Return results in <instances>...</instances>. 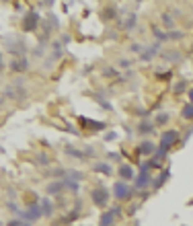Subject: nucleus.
<instances>
[{
	"label": "nucleus",
	"mask_w": 193,
	"mask_h": 226,
	"mask_svg": "<svg viewBox=\"0 0 193 226\" xmlns=\"http://www.w3.org/2000/svg\"><path fill=\"white\" fill-rule=\"evenodd\" d=\"M58 189H62V183H54V185H50L47 191H50V193H58Z\"/></svg>",
	"instance_id": "423d86ee"
},
{
	"label": "nucleus",
	"mask_w": 193,
	"mask_h": 226,
	"mask_svg": "<svg viewBox=\"0 0 193 226\" xmlns=\"http://www.w3.org/2000/svg\"><path fill=\"white\" fill-rule=\"evenodd\" d=\"M35 25H37V15H35V12H31V15L25 19V29L31 31V29H35Z\"/></svg>",
	"instance_id": "f03ea898"
},
{
	"label": "nucleus",
	"mask_w": 193,
	"mask_h": 226,
	"mask_svg": "<svg viewBox=\"0 0 193 226\" xmlns=\"http://www.w3.org/2000/svg\"><path fill=\"white\" fill-rule=\"evenodd\" d=\"M97 169H99V171H105V173H109V167H105V165H97Z\"/></svg>",
	"instance_id": "1a4fd4ad"
},
{
	"label": "nucleus",
	"mask_w": 193,
	"mask_h": 226,
	"mask_svg": "<svg viewBox=\"0 0 193 226\" xmlns=\"http://www.w3.org/2000/svg\"><path fill=\"white\" fill-rule=\"evenodd\" d=\"M183 115H185V117H191V115H193V105H189V107H187V111H185Z\"/></svg>",
	"instance_id": "0eeeda50"
},
{
	"label": "nucleus",
	"mask_w": 193,
	"mask_h": 226,
	"mask_svg": "<svg viewBox=\"0 0 193 226\" xmlns=\"http://www.w3.org/2000/svg\"><path fill=\"white\" fill-rule=\"evenodd\" d=\"M150 150H152V144H148V142H146V144L142 146V152H150Z\"/></svg>",
	"instance_id": "6e6552de"
},
{
	"label": "nucleus",
	"mask_w": 193,
	"mask_h": 226,
	"mask_svg": "<svg viewBox=\"0 0 193 226\" xmlns=\"http://www.w3.org/2000/svg\"><path fill=\"white\" fill-rule=\"evenodd\" d=\"M41 212H45V214L51 212V204L47 202V199H41Z\"/></svg>",
	"instance_id": "39448f33"
},
{
	"label": "nucleus",
	"mask_w": 193,
	"mask_h": 226,
	"mask_svg": "<svg viewBox=\"0 0 193 226\" xmlns=\"http://www.w3.org/2000/svg\"><path fill=\"white\" fill-rule=\"evenodd\" d=\"M189 97H191V101H193V91H191V93H189Z\"/></svg>",
	"instance_id": "9d476101"
},
{
	"label": "nucleus",
	"mask_w": 193,
	"mask_h": 226,
	"mask_svg": "<svg viewBox=\"0 0 193 226\" xmlns=\"http://www.w3.org/2000/svg\"><path fill=\"white\" fill-rule=\"evenodd\" d=\"M93 199L97 204H105V199H107V191H105V189H97V191L93 193Z\"/></svg>",
	"instance_id": "7ed1b4c3"
},
{
	"label": "nucleus",
	"mask_w": 193,
	"mask_h": 226,
	"mask_svg": "<svg viewBox=\"0 0 193 226\" xmlns=\"http://www.w3.org/2000/svg\"><path fill=\"white\" fill-rule=\"evenodd\" d=\"M115 195H117L119 199H123V197L129 195V189L123 185V183H117V185H115Z\"/></svg>",
	"instance_id": "f257e3e1"
},
{
	"label": "nucleus",
	"mask_w": 193,
	"mask_h": 226,
	"mask_svg": "<svg viewBox=\"0 0 193 226\" xmlns=\"http://www.w3.org/2000/svg\"><path fill=\"white\" fill-rule=\"evenodd\" d=\"M121 177H123V179H132V177H134L132 167H121Z\"/></svg>",
	"instance_id": "20e7f679"
}]
</instances>
